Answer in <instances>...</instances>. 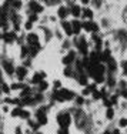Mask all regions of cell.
Wrapping results in <instances>:
<instances>
[{"label": "cell", "mask_w": 127, "mask_h": 134, "mask_svg": "<svg viewBox=\"0 0 127 134\" xmlns=\"http://www.w3.org/2000/svg\"><path fill=\"white\" fill-rule=\"evenodd\" d=\"M53 97L57 98L59 101H67V100H72L73 98V93L70 90H66V88H62V90H57L53 94Z\"/></svg>", "instance_id": "1"}, {"label": "cell", "mask_w": 127, "mask_h": 134, "mask_svg": "<svg viewBox=\"0 0 127 134\" xmlns=\"http://www.w3.org/2000/svg\"><path fill=\"white\" fill-rule=\"evenodd\" d=\"M70 121H72V118H70L69 113H60L57 116V123H59V126L62 127V130H66L70 126Z\"/></svg>", "instance_id": "2"}, {"label": "cell", "mask_w": 127, "mask_h": 134, "mask_svg": "<svg viewBox=\"0 0 127 134\" xmlns=\"http://www.w3.org/2000/svg\"><path fill=\"white\" fill-rule=\"evenodd\" d=\"M74 58H76V53H74V51H69V54L63 58V64L70 66L73 62H74Z\"/></svg>", "instance_id": "3"}, {"label": "cell", "mask_w": 127, "mask_h": 134, "mask_svg": "<svg viewBox=\"0 0 127 134\" xmlns=\"http://www.w3.org/2000/svg\"><path fill=\"white\" fill-rule=\"evenodd\" d=\"M83 29L87 30V32H97V24L96 23H91V22H86L83 23Z\"/></svg>", "instance_id": "4"}, {"label": "cell", "mask_w": 127, "mask_h": 134, "mask_svg": "<svg viewBox=\"0 0 127 134\" xmlns=\"http://www.w3.org/2000/svg\"><path fill=\"white\" fill-rule=\"evenodd\" d=\"M77 47H79V50L83 53V54H87V41L84 39H80V41L77 43Z\"/></svg>", "instance_id": "5"}, {"label": "cell", "mask_w": 127, "mask_h": 134, "mask_svg": "<svg viewBox=\"0 0 127 134\" xmlns=\"http://www.w3.org/2000/svg\"><path fill=\"white\" fill-rule=\"evenodd\" d=\"M27 41H29V46H34V44H39V37L34 33H30L27 34Z\"/></svg>", "instance_id": "6"}, {"label": "cell", "mask_w": 127, "mask_h": 134, "mask_svg": "<svg viewBox=\"0 0 127 134\" xmlns=\"http://www.w3.org/2000/svg\"><path fill=\"white\" fill-rule=\"evenodd\" d=\"M29 7H30V10L34 11V13H40V11L43 10V7H41L37 2H30V3H29Z\"/></svg>", "instance_id": "7"}, {"label": "cell", "mask_w": 127, "mask_h": 134, "mask_svg": "<svg viewBox=\"0 0 127 134\" xmlns=\"http://www.w3.org/2000/svg\"><path fill=\"white\" fill-rule=\"evenodd\" d=\"M16 74H17L19 80H23L26 77V74H27V70H26V67H17L16 69Z\"/></svg>", "instance_id": "8"}, {"label": "cell", "mask_w": 127, "mask_h": 134, "mask_svg": "<svg viewBox=\"0 0 127 134\" xmlns=\"http://www.w3.org/2000/svg\"><path fill=\"white\" fill-rule=\"evenodd\" d=\"M3 67H4V70L7 71V74H13V73H15V69H13V66H11L10 62H6V60H4L3 62Z\"/></svg>", "instance_id": "9"}, {"label": "cell", "mask_w": 127, "mask_h": 134, "mask_svg": "<svg viewBox=\"0 0 127 134\" xmlns=\"http://www.w3.org/2000/svg\"><path fill=\"white\" fill-rule=\"evenodd\" d=\"M76 121H77V126H79V127H83L84 114H83L81 111H77V113H76Z\"/></svg>", "instance_id": "10"}, {"label": "cell", "mask_w": 127, "mask_h": 134, "mask_svg": "<svg viewBox=\"0 0 127 134\" xmlns=\"http://www.w3.org/2000/svg\"><path fill=\"white\" fill-rule=\"evenodd\" d=\"M37 118H39V124H46L47 123V117H46L44 111H37Z\"/></svg>", "instance_id": "11"}, {"label": "cell", "mask_w": 127, "mask_h": 134, "mask_svg": "<svg viewBox=\"0 0 127 134\" xmlns=\"http://www.w3.org/2000/svg\"><path fill=\"white\" fill-rule=\"evenodd\" d=\"M43 79H44V73H36L34 77L32 79V83H40Z\"/></svg>", "instance_id": "12"}, {"label": "cell", "mask_w": 127, "mask_h": 134, "mask_svg": "<svg viewBox=\"0 0 127 134\" xmlns=\"http://www.w3.org/2000/svg\"><path fill=\"white\" fill-rule=\"evenodd\" d=\"M110 50H104L103 51V54H100V60H103V62H109L110 60Z\"/></svg>", "instance_id": "13"}, {"label": "cell", "mask_w": 127, "mask_h": 134, "mask_svg": "<svg viewBox=\"0 0 127 134\" xmlns=\"http://www.w3.org/2000/svg\"><path fill=\"white\" fill-rule=\"evenodd\" d=\"M63 27H64V30H66V33H67V34H72L73 33V29H72V24H70V23H67V22H64V20H63Z\"/></svg>", "instance_id": "14"}, {"label": "cell", "mask_w": 127, "mask_h": 134, "mask_svg": "<svg viewBox=\"0 0 127 134\" xmlns=\"http://www.w3.org/2000/svg\"><path fill=\"white\" fill-rule=\"evenodd\" d=\"M80 27H81V24H80L79 22H73L72 23V29H73V33H79L80 32Z\"/></svg>", "instance_id": "15"}, {"label": "cell", "mask_w": 127, "mask_h": 134, "mask_svg": "<svg viewBox=\"0 0 127 134\" xmlns=\"http://www.w3.org/2000/svg\"><path fill=\"white\" fill-rule=\"evenodd\" d=\"M67 14H69V10H67L66 7H60L59 9V16H60L62 19H64Z\"/></svg>", "instance_id": "16"}, {"label": "cell", "mask_w": 127, "mask_h": 134, "mask_svg": "<svg viewBox=\"0 0 127 134\" xmlns=\"http://www.w3.org/2000/svg\"><path fill=\"white\" fill-rule=\"evenodd\" d=\"M107 63H109V70H110V71H114V70L117 69V66H116V62H114L113 58H110V60H109V62H107Z\"/></svg>", "instance_id": "17"}, {"label": "cell", "mask_w": 127, "mask_h": 134, "mask_svg": "<svg viewBox=\"0 0 127 134\" xmlns=\"http://www.w3.org/2000/svg\"><path fill=\"white\" fill-rule=\"evenodd\" d=\"M80 13H81V10H80L79 6H73V7H72V14L73 16H76V17H77V16H80Z\"/></svg>", "instance_id": "18"}, {"label": "cell", "mask_w": 127, "mask_h": 134, "mask_svg": "<svg viewBox=\"0 0 127 134\" xmlns=\"http://www.w3.org/2000/svg\"><path fill=\"white\" fill-rule=\"evenodd\" d=\"M4 39H6V41L10 43V41H13V40L16 39V34H15V33H7V34L4 36Z\"/></svg>", "instance_id": "19"}, {"label": "cell", "mask_w": 127, "mask_h": 134, "mask_svg": "<svg viewBox=\"0 0 127 134\" xmlns=\"http://www.w3.org/2000/svg\"><path fill=\"white\" fill-rule=\"evenodd\" d=\"M23 87H26L24 84H22V83H15V84H11V88L13 90H22Z\"/></svg>", "instance_id": "20"}, {"label": "cell", "mask_w": 127, "mask_h": 134, "mask_svg": "<svg viewBox=\"0 0 127 134\" xmlns=\"http://www.w3.org/2000/svg\"><path fill=\"white\" fill-rule=\"evenodd\" d=\"M46 88H47V83H46V81H40L39 83V90L43 91V90H46Z\"/></svg>", "instance_id": "21"}, {"label": "cell", "mask_w": 127, "mask_h": 134, "mask_svg": "<svg viewBox=\"0 0 127 134\" xmlns=\"http://www.w3.org/2000/svg\"><path fill=\"white\" fill-rule=\"evenodd\" d=\"M84 16L89 17V19H91V17H93V11H91L90 9H84Z\"/></svg>", "instance_id": "22"}, {"label": "cell", "mask_w": 127, "mask_h": 134, "mask_svg": "<svg viewBox=\"0 0 127 134\" xmlns=\"http://www.w3.org/2000/svg\"><path fill=\"white\" fill-rule=\"evenodd\" d=\"M20 111H22V109H20V107H17V109H15L13 111H11V116H13V117L20 116Z\"/></svg>", "instance_id": "23"}, {"label": "cell", "mask_w": 127, "mask_h": 134, "mask_svg": "<svg viewBox=\"0 0 127 134\" xmlns=\"http://www.w3.org/2000/svg\"><path fill=\"white\" fill-rule=\"evenodd\" d=\"M29 116H30V113H29V111H26V110H22V111H20V116H19V117H22V118H27Z\"/></svg>", "instance_id": "24"}, {"label": "cell", "mask_w": 127, "mask_h": 134, "mask_svg": "<svg viewBox=\"0 0 127 134\" xmlns=\"http://www.w3.org/2000/svg\"><path fill=\"white\" fill-rule=\"evenodd\" d=\"M106 116H107V118H113V116H114V111H113L111 109L107 110V113H106Z\"/></svg>", "instance_id": "25"}, {"label": "cell", "mask_w": 127, "mask_h": 134, "mask_svg": "<svg viewBox=\"0 0 127 134\" xmlns=\"http://www.w3.org/2000/svg\"><path fill=\"white\" fill-rule=\"evenodd\" d=\"M29 93H30V87H26L24 90L22 91V97H26V96L29 94Z\"/></svg>", "instance_id": "26"}, {"label": "cell", "mask_w": 127, "mask_h": 134, "mask_svg": "<svg viewBox=\"0 0 127 134\" xmlns=\"http://www.w3.org/2000/svg\"><path fill=\"white\" fill-rule=\"evenodd\" d=\"M13 7L20 9V7H22V2H17V0H15V2H13Z\"/></svg>", "instance_id": "27"}, {"label": "cell", "mask_w": 127, "mask_h": 134, "mask_svg": "<svg viewBox=\"0 0 127 134\" xmlns=\"http://www.w3.org/2000/svg\"><path fill=\"white\" fill-rule=\"evenodd\" d=\"M119 126H120V127H126V126H127V120H126V118H121V120L119 121Z\"/></svg>", "instance_id": "28"}, {"label": "cell", "mask_w": 127, "mask_h": 134, "mask_svg": "<svg viewBox=\"0 0 127 134\" xmlns=\"http://www.w3.org/2000/svg\"><path fill=\"white\" fill-rule=\"evenodd\" d=\"M27 53H29V50H27V47H22V57H24V56H27Z\"/></svg>", "instance_id": "29"}, {"label": "cell", "mask_w": 127, "mask_h": 134, "mask_svg": "<svg viewBox=\"0 0 127 134\" xmlns=\"http://www.w3.org/2000/svg\"><path fill=\"white\" fill-rule=\"evenodd\" d=\"M93 97H94V98H100V97H102V94H100V93H97V91H93Z\"/></svg>", "instance_id": "30"}, {"label": "cell", "mask_w": 127, "mask_h": 134, "mask_svg": "<svg viewBox=\"0 0 127 134\" xmlns=\"http://www.w3.org/2000/svg\"><path fill=\"white\" fill-rule=\"evenodd\" d=\"M36 20H37V16L36 14H32V16H30V19H29V22H36Z\"/></svg>", "instance_id": "31"}, {"label": "cell", "mask_w": 127, "mask_h": 134, "mask_svg": "<svg viewBox=\"0 0 127 134\" xmlns=\"http://www.w3.org/2000/svg\"><path fill=\"white\" fill-rule=\"evenodd\" d=\"M26 29H27V30L32 29V22H27V23H26Z\"/></svg>", "instance_id": "32"}, {"label": "cell", "mask_w": 127, "mask_h": 134, "mask_svg": "<svg viewBox=\"0 0 127 134\" xmlns=\"http://www.w3.org/2000/svg\"><path fill=\"white\" fill-rule=\"evenodd\" d=\"M3 91L4 93H9V87L6 86V84H3Z\"/></svg>", "instance_id": "33"}, {"label": "cell", "mask_w": 127, "mask_h": 134, "mask_svg": "<svg viewBox=\"0 0 127 134\" xmlns=\"http://www.w3.org/2000/svg\"><path fill=\"white\" fill-rule=\"evenodd\" d=\"M29 126H30V127H33V128H37V124L32 123V121H29Z\"/></svg>", "instance_id": "34"}, {"label": "cell", "mask_w": 127, "mask_h": 134, "mask_svg": "<svg viewBox=\"0 0 127 134\" xmlns=\"http://www.w3.org/2000/svg\"><path fill=\"white\" fill-rule=\"evenodd\" d=\"M121 66H123V69L127 71V62H123V63H121Z\"/></svg>", "instance_id": "35"}, {"label": "cell", "mask_w": 127, "mask_h": 134, "mask_svg": "<svg viewBox=\"0 0 127 134\" xmlns=\"http://www.w3.org/2000/svg\"><path fill=\"white\" fill-rule=\"evenodd\" d=\"M94 4L96 6H100L102 4V0H94Z\"/></svg>", "instance_id": "36"}, {"label": "cell", "mask_w": 127, "mask_h": 134, "mask_svg": "<svg viewBox=\"0 0 127 134\" xmlns=\"http://www.w3.org/2000/svg\"><path fill=\"white\" fill-rule=\"evenodd\" d=\"M77 103H79V104H83V98L79 97V98H77Z\"/></svg>", "instance_id": "37"}, {"label": "cell", "mask_w": 127, "mask_h": 134, "mask_svg": "<svg viewBox=\"0 0 127 134\" xmlns=\"http://www.w3.org/2000/svg\"><path fill=\"white\" fill-rule=\"evenodd\" d=\"M54 86H56V88H59L60 87V81H54Z\"/></svg>", "instance_id": "38"}, {"label": "cell", "mask_w": 127, "mask_h": 134, "mask_svg": "<svg viewBox=\"0 0 127 134\" xmlns=\"http://www.w3.org/2000/svg\"><path fill=\"white\" fill-rule=\"evenodd\" d=\"M120 86H121V88H126V83H124V81H121V83H120Z\"/></svg>", "instance_id": "39"}, {"label": "cell", "mask_w": 127, "mask_h": 134, "mask_svg": "<svg viewBox=\"0 0 127 134\" xmlns=\"http://www.w3.org/2000/svg\"><path fill=\"white\" fill-rule=\"evenodd\" d=\"M121 94H123V97H127V90H123V93H121Z\"/></svg>", "instance_id": "40"}, {"label": "cell", "mask_w": 127, "mask_h": 134, "mask_svg": "<svg viewBox=\"0 0 127 134\" xmlns=\"http://www.w3.org/2000/svg\"><path fill=\"white\" fill-rule=\"evenodd\" d=\"M59 134H67V131H66V130H60V131H59Z\"/></svg>", "instance_id": "41"}, {"label": "cell", "mask_w": 127, "mask_h": 134, "mask_svg": "<svg viewBox=\"0 0 127 134\" xmlns=\"http://www.w3.org/2000/svg\"><path fill=\"white\" fill-rule=\"evenodd\" d=\"M81 3H83V4H87V3H89V0H81Z\"/></svg>", "instance_id": "42"}, {"label": "cell", "mask_w": 127, "mask_h": 134, "mask_svg": "<svg viewBox=\"0 0 127 134\" xmlns=\"http://www.w3.org/2000/svg\"><path fill=\"white\" fill-rule=\"evenodd\" d=\"M113 134H120V131L119 130H114V131H113Z\"/></svg>", "instance_id": "43"}, {"label": "cell", "mask_w": 127, "mask_h": 134, "mask_svg": "<svg viewBox=\"0 0 127 134\" xmlns=\"http://www.w3.org/2000/svg\"><path fill=\"white\" fill-rule=\"evenodd\" d=\"M104 134H110V133H109V131H106V133H104Z\"/></svg>", "instance_id": "44"}, {"label": "cell", "mask_w": 127, "mask_h": 134, "mask_svg": "<svg viewBox=\"0 0 127 134\" xmlns=\"http://www.w3.org/2000/svg\"><path fill=\"white\" fill-rule=\"evenodd\" d=\"M9 2H15V0H9Z\"/></svg>", "instance_id": "45"}, {"label": "cell", "mask_w": 127, "mask_h": 134, "mask_svg": "<svg viewBox=\"0 0 127 134\" xmlns=\"http://www.w3.org/2000/svg\"><path fill=\"white\" fill-rule=\"evenodd\" d=\"M0 77H2V73H0Z\"/></svg>", "instance_id": "46"}]
</instances>
